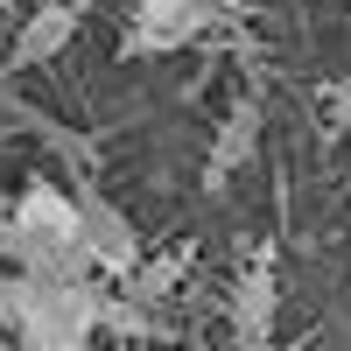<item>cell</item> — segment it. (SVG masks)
<instances>
[{
	"label": "cell",
	"instance_id": "cell-9",
	"mask_svg": "<svg viewBox=\"0 0 351 351\" xmlns=\"http://www.w3.org/2000/svg\"><path fill=\"white\" fill-rule=\"evenodd\" d=\"M176 274H183V260H155V267H134V295L148 302V295H169Z\"/></svg>",
	"mask_w": 351,
	"mask_h": 351
},
{
	"label": "cell",
	"instance_id": "cell-7",
	"mask_svg": "<svg viewBox=\"0 0 351 351\" xmlns=\"http://www.w3.org/2000/svg\"><path fill=\"white\" fill-rule=\"evenodd\" d=\"M253 134H260V112H253V106H232V120H225L218 141H211V162H204V190H218L225 176L253 155Z\"/></svg>",
	"mask_w": 351,
	"mask_h": 351
},
{
	"label": "cell",
	"instance_id": "cell-3",
	"mask_svg": "<svg viewBox=\"0 0 351 351\" xmlns=\"http://www.w3.org/2000/svg\"><path fill=\"white\" fill-rule=\"evenodd\" d=\"M225 0H134V21H127V49L134 56H155V49H183L204 21H211Z\"/></svg>",
	"mask_w": 351,
	"mask_h": 351
},
{
	"label": "cell",
	"instance_id": "cell-10",
	"mask_svg": "<svg viewBox=\"0 0 351 351\" xmlns=\"http://www.w3.org/2000/svg\"><path fill=\"white\" fill-rule=\"evenodd\" d=\"M330 112H337V127H351V84L337 92V106H330Z\"/></svg>",
	"mask_w": 351,
	"mask_h": 351
},
{
	"label": "cell",
	"instance_id": "cell-6",
	"mask_svg": "<svg viewBox=\"0 0 351 351\" xmlns=\"http://www.w3.org/2000/svg\"><path fill=\"white\" fill-rule=\"evenodd\" d=\"M71 36H77V8H64V0H43L36 21L14 36V64H49V56L64 49Z\"/></svg>",
	"mask_w": 351,
	"mask_h": 351
},
{
	"label": "cell",
	"instance_id": "cell-4",
	"mask_svg": "<svg viewBox=\"0 0 351 351\" xmlns=\"http://www.w3.org/2000/svg\"><path fill=\"white\" fill-rule=\"evenodd\" d=\"M77 218H84V246H92V260L106 274H134L141 267V239H134V225L112 211L106 197H77Z\"/></svg>",
	"mask_w": 351,
	"mask_h": 351
},
{
	"label": "cell",
	"instance_id": "cell-11",
	"mask_svg": "<svg viewBox=\"0 0 351 351\" xmlns=\"http://www.w3.org/2000/svg\"><path fill=\"white\" fill-rule=\"evenodd\" d=\"M77 351H92V344H77Z\"/></svg>",
	"mask_w": 351,
	"mask_h": 351
},
{
	"label": "cell",
	"instance_id": "cell-2",
	"mask_svg": "<svg viewBox=\"0 0 351 351\" xmlns=\"http://www.w3.org/2000/svg\"><path fill=\"white\" fill-rule=\"evenodd\" d=\"M0 316L14 324L21 351H77L92 344L106 295L92 281H36V274H14L0 281Z\"/></svg>",
	"mask_w": 351,
	"mask_h": 351
},
{
	"label": "cell",
	"instance_id": "cell-1",
	"mask_svg": "<svg viewBox=\"0 0 351 351\" xmlns=\"http://www.w3.org/2000/svg\"><path fill=\"white\" fill-rule=\"evenodd\" d=\"M0 253L14 260L21 274L36 281H84L99 267L92 246H84V218H77V197H64L56 183H28L21 204L0 225Z\"/></svg>",
	"mask_w": 351,
	"mask_h": 351
},
{
	"label": "cell",
	"instance_id": "cell-5",
	"mask_svg": "<svg viewBox=\"0 0 351 351\" xmlns=\"http://www.w3.org/2000/svg\"><path fill=\"white\" fill-rule=\"evenodd\" d=\"M232 324H239L246 351H267L274 337V260H253L239 274V295H232Z\"/></svg>",
	"mask_w": 351,
	"mask_h": 351
},
{
	"label": "cell",
	"instance_id": "cell-8",
	"mask_svg": "<svg viewBox=\"0 0 351 351\" xmlns=\"http://www.w3.org/2000/svg\"><path fill=\"white\" fill-rule=\"evenodd\" d=\"M106 330H127V337H155V316L141 309V302H112L106 295V316H99Z\"/></svg>",
	"mask_w": 351,
	"mask_h": 351
}]
</instances>
